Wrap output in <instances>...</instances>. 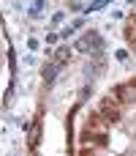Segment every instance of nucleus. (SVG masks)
<instances>
[{"label": "nucleus", "instance_id": "f257e3e1", "mask_svg": "<svg viewBox=\"0 0 136 156\" xmlns=\"http://www.w3.org/2000/svg\"><path fill=\"white\" fill-rule=\"evenodd\" d=\"M76 47H79V49H95V52H98V49L104 47V38H101L98 33H87V36H82V38H79V44H76Z\"/></svg>", "mask_w": 136, "mask_h": 156}, {"label": "nucleus", "instance_id": "f03ea898", "mask_svg": "<svg viewBox=\"0 0 136 156\" xmlns=\"http://www.w3.org/2000/svg\"><path fill=\"white\" fill-rule=\"evenodd\" d=\"M55 74H57V63H49V66L44 69V80H46V82H52V80H55Z\"/></svg>", "mask_w": 136, "mask_h": 156}, {"label": "nucleus", "instance_id": "7ed1b4c3", "mask_svg": "<svg viewBox=\"0 0 136 156\" xmlns=\"http://www.w3.org/2000/svg\"><path fill=\"white\" fill-rule=\"evenodd\" d=\"M106 3H109V0H90V5H87V14H90V11H98V8H104Z\"/></svg>", "mask_w": 136, "mask_h": 156}, {"label": "nucleus", "instance_id": "20e7f679", "mask_svg": "<svg viewBox=\"0 0 136 156\" xmlns=\"http://www.w3.org/2000/svg\"><path fill=\"white\" fill-rule=\"evenodd\" d=\"M65 60H68V49H60V52H57V66L65 63Z\"/></svg>", "mask_w": 136, "mask_h": 156}]
</instances>
